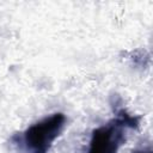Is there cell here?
<instances>
[{
	"label": "cell",
	"mask_w": 153,
	"mask_h": 153,
	"mask_svg": "<svg viewBox=\"0 0 153 153\" xmlns=\"http://www.w3.org/2000/svg\"><path fill=\"white\" fill-rule=\"evenodd\" d=\"M139 121V117L131 116L121 109L117 111L116 118L92 131L88 153H117L121 145L126 141L124 129L137 128Z\"/></svg>",
	"instance_id": "cell-1"
},
{
	"label": "cell",
	"mask_w": 153,
	"mask_h": 153,
	"mask_svg": "<svg viewBox=\"0 0 153 153\" xmlns=\"http://www.w3.org/2000/svg\"><path fill=\"white\" fill-rule=\"evenodd\" d=\"M131 153H152V148H151V146H148V147H142V148H136V149H134Z\"/></svg>",
	"instance_id": "cell-3"
},
{
	"label": "cell",
	"mask_w": 153,
	"mask_h": 153,
	"mask_svg": "<svg viewBox=\"0 0 153 153\" xmlns=\"http://www.w3.org/2000/svg\"><path fill=\"white\" fill-rule=\"evenodd\" d=\"M66 123V116L61 112L30 126L23 134V142L27 153H48L53 142L60 136Z\"/></svg>",
	"instance_id": "cell-2"
}]
</instances>
